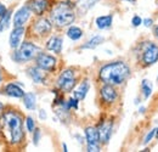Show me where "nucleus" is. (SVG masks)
<instances>
[{
    "label": "nucleus",
    "instance_id": "f257e3e1",
    "mask_svg": "<svg viewBox=\"0 0 158 152\" xmlns=\"http://www.w3.org/2000/svg\"><path fill=\"white\" fill-rule=\"evenodd\" d=\"M2 130L11 145H19L22 142L24 132L21 114L15 110H7L2 116Z\"/></svg>",
    "mask_w": 158,
    "mask_h": 152
},
{
    "label": "nucleus",
    "instance_id": "f03ea898",
    "mask_svg": "<svg viewBox=\"0 0 158 152\" xmlns=\"http://www.w3.org/2000/svg\"><path fill=\"white\" fill-rule=\"evenodd\" d=\"M130 76L129 66L123 61H114L101 67L99 72L100 80L103 84H110L113 87L122 85Z\"/></svg>",
    "mask_w": 158,
    "mask_h": 152
},
{
    "label": "nucleus",
    "instance_id": "7ed1b4c3",
    "mask_svg": "<svg viewBox=\"0 0 158 152\" xmlns=\"http://www.w3.org/2000/svg\"><path fill=\"white\" fill-rule=\"evenodd\" d=\"M50 19L51 23L60 28L71 26L76 19L74 5L71 1H62L56 4L51 10Z\"/></svg>",
    "mask_w": 158,
    "mask_h": 152
},
{
    "label": "nucleus",
    "instance_id": "20e7f679",
    "mask_svg": "<svg viewBox=\"0 0 158 152\" xmlns=\"http://www.w3.org/2000/svg\"><path fill=\"white\" fill-rule=\"evenodd\" d=\"M40 53V49L34 45L31 41H24L22 43L20 49L15 53L14 55V60H16L17 62H26V61H31Z\"/></svg>",
    "mask_w": 158,
    "mask_h": 152
},
{
    "label": "nucleus",
    "instance_id": "39448f33",
    "mask_svg": "<svg viewBox=\"0 0 158 152\" xmlns=\"http://www.w3.org/2000/svg\"><path fill=\"white\" fill-rule=\"evenodd\" d=\"M76 74H74V71L68 68V70H64L61 74H60L59 79H57V87L62 91L64 93H69L73 90V88L76 87Z\"/></svg>",
    "mask_w": 158,
    "mask_h": 152
},
{
    "label": "nucleus",
    "instance_id": "423d86ee",
    "mask_svg": "<svg viewBox=\"0 0 158 152\" xmlns=\"http://www.w3.org/2000/svg\"><path fill=\"white\" fill-rule=\"evenodd\" d=\"M145 48L142 50V56H141V61L145 66H151L153 63H156L158 61V45L146 41Z\"/></svg>",
    "mask_w": 158,
    "mask_h": 152
},
{
    "label": "nucleus",
    "instance_id": "0eeeda50",
    "mask_svg": "<svg viewBox=\"0 0 158 152\" xmlns=\"http://www.w3.org/2000/svg\"><path fill=\"white\" fill-rule=\"evenodd\" d=\"M85 139H86V145L89 152H98L100 151V136L99 130L95 127H88L85 129Z\"/></svg>",
    "mask_w": 158,
    "mask_h": 152
},
{
    "label": "nucleus",
    "instance_id": "6e6552de",
    "mask_svg": "<svg viewBox=\"0 0 158 152\" xmlns=\"http://www.w3.org/2000/svg\"><path fill=\"white\" fill-rule=\"evenodd\" d=\"M35 61H37V66L45 72H54L57 63V60L55 57L45 53H39L35 57Z\"/></svg>",
    "mask_w": 158,
    "mask_h": 152
},
{
    "label": "nucleus",
    "instance_id": "1a4fd4ad",
    "mask_svg": "<svg viewBox=\"0 0 158 152\" xmlns=\"http://www.w3.org/2000/svg\"><path fill=\"white\" fill-rule=\"evenodd\" d=\"M52 29V23L48 19H38L32 24V32L38 37H45L48 36Z\"/></svg>",
    "mask_w": 158,
    "mask_h": 152
},
{
    "label": "nucleus",
    "instance_id": "9d476101",
    "mask_svg": "<svg viewBox=\"0 0 158 152\" xmlns=\"http://www.w3.org/2000/svg\"><path fill=\"white\" fill-rule=\"evenodd\" d=\"M100 96H101V100L107 103V105H112L117 101L118 99V93L117 90L114 89L113 85H110V84H105L101 89H100Z\"/></svg>",
    "mask_w": 158,
    "mask_h": 152
},
{
    "label": "nucleus",
    "instance_id": "9b49d317",
    "mask_svg": "<svg viewBox=\"0 0 158 152\" xmlns=\"http://www.w3.org/2000/svg\"><path fill=\"white\" fill-rule=\"evenodd\" d=\"M50 6V0H28L27 7L37 16H43Z\"/></svg>",
    "mask_w": 158,
    "mask_h": 152
},
{
    "label": "nucleus",
    "instance_id": "f8f14e48",
    "mask_svg": "<svg viewBox=\"0 0 158 152\" xmlns=\"http://www.w3.org/2000/svg\"><path fill=\"white\" fill-rule=\"evenodd\" d=\"M31 17V10L26 6H22L20 10L15 14V17H14V27L17 28V27H24V24L27 23V21Z\"/></svg>",
    "mask_w": 158,
    "mask_h": 152
},
{
    "label": "nucleus",
    "instance_id": "ddd939ff",
    "mask_svg": "<svg viewBox=\"0 0 158 152\" xmlns=\"http://www.w3.org/2000/svg\"><path fill=\"white\" fill-rule=\"evenodd\" d=\"M112 129H113V122L108 120V122H103L99 128V136H100V142L101 144H107L111 139L112 135Z\"/></svg>",
    "mask_w": 158,
    "mask_h": 152
},
{
    "label": "nucleus",
    "instance_id": "4468645a",
    "mask_svg": "<svg viewBox=\"0 0 158 152\" xmlns=\"http://www.w3.org/2000/svg\"><path fill=\"white\" fill-rule=\"evenodd\" d=\"M24 33H26L24 27H17V28L14 27V31H12L11 34H10V46H11L12 49H17V48L20 46Z\"/></svg>",
    "mask_w": 158,
    "mask_h": 152
},
{
    "label": "nucleus",
    "instance_id": "2eb2a0df",
    "mask_svg": "<svg viewBox=\"0 0 158 152\" xmlns=\"http://www.w3.org/2000/svg\"><path fill=\"white\" fill-rule=\"evenodd\" d=\"M4 93L10 97H15V99H21L24 95V91L22 90V88H20L16 83H9L5 85L4 88Z\"/></svg>",
    "mask_w": 158,
    "mask_h": 152
},
{
    "label": "nucleus",
    "instance_id": "dca6fc26",
    "mask_svg": "<svg viewBox=\"0 0 158 152\" xmlns=\"http://www.w3.org/2000/svg\"><path fill=\"white\" fill-rule=\"evenodd\" d=\"M89 88H90V84H89V80H83L80 84H79V87L73 91V95L74 97L80 101V100H84L85 99V96L88 94V91H89Z\"/></svg>",
    "mask_w": 158,
    "mask_h": 152
},
{
    "label": "nucleus",
    "instance_id": "f3484780",
    "mask_svg": "<svg viewBox=\"0 0 158 152\" xmlns=\"http://www.w3.org/2000/svg\"><path fill=\"white\" fill-rule=\"evenodd\" d=\"M46 49L54 51L55 54H60L62 50V38L61 37H51L46 43Z\"/></svg>",
    "mask_w": 158,
    "mask_h": 152
},
{
    "label": "nucleus",
    "instance_id": "a211bd4d",
    "mask_svg": "<svg viewBox=\"0 0 158 152\" xmlns=\"http://www.w3.org/2000/svg\"><path fill=\"white\" fill-rule=\"evenodd\" d=\"M28 74L33 79L34 83H44V80H45V74H44L43 70L39 68V67L28 68Z\"/></svg>",
    "mask_w": 158,
    "mask_h": 152
},
{
    "label": "nucleus",
    "instance_id": "6ab92c4d",
    "mask_svg": "<svg viewBox=\"0 0 158 152\" xmlns=\"http://www.w3.org/2000/svg\"><path fill=\"white\" fill-rule=\"evenodd\" d=\"M112 22H113V16L112 15L100 16L95 21V23H96L99 29H107V28H110L112 26Z\"/></svg>",
    "mask_w": 158,
    "mask_h": 152
},
{
    "label": "nucleus",
    "instance_id": "aec40b11",
    "mask_svg": "<svg viewBox=\"0 0 158 152\" xmlns=\"http://www.w3.org/2000/svg\"><path fill=\"white\" fill-rule=\"evenodd\" d=\"M23 105L28 110H34L37 106V96L33 93H27L23 95Z\"/></svg>",
    "mask_w": 158,
    "mask_h": 152
},
{
    "label": "nucleus",
    "instance_id": "412c9836",
    "mask_svg": "<svg viewBox=\"0 0 158 152\" xmlns=\"http://www.w3.org/2000/svg\"><path fill=\"white\" fill-rule=\"evenodd\" d=\"M99 0H78L77 1V7L80 12H86L88 10H90Z\"/></svg>",
    "mask_w": 158,
    "mask_h": 152
},
{
    "label": "nucleus",
    "instance_id": "4be33fe9",
    "mask_svg": "<svg viewBox=\"0 0 158 152\" xmlns=\"http://www.w3.org/2000/svg\"><path fill=\"white\" fill-rule=\"evenodd\" d=\"M103 37H101V36H95V37H93V38L90 39L86 44H84V45H81V49H95L96 46H99L101 43H103Z\"/></svg>",
    "mask_w": 158,
    "mask_h": 152
},
{
    "label": "nucleus",
    "instance_id": "5701e85b",
    "mask_svg": "<svg viewBox=\"0 0 158 152\" xmlns=\"http://www.w3.org/2000/svg\"><path fill=\"white\" fill-rule=\"evenodd\" d=\"M67 36H68V38L72 39V40H79L83 37V31L79 27L71 26L68 28V31H67Z\"/></svg>",
    "mask_w": 158,
    "mask_h": 152
},
{
    "label": "nucleus",
    "instance_id": "b1692460",
    "mask_svg": "<svg viewBox=\"0 0 158 152\" xmlns=\"http://www.w3.org/2000/svg\"><path fill=\"white\" fill-rule=\"evenodd\" d=\"M141 91L145 99H148L152 94V84L148 79H143L141 83Z\"/></svg>",
    "mask_w": 158,
    "mask_h": 152
},
{
    "label": "nucleus",
    "instance_id": "393cba45",
    "mask_svg": "<svg viewBox=\"0 0 158 152\" xmlns=\"http://www.w3.org/2000/svg\"><path fill=\"white\" fill-rule=\"evenodd\" d=\"M10 17H11V11H6V14L4 16L0 17V32H2L4 29H6L9 27V22H10Z\"/></svg>",
    "mask_w": 158,
    "mask_h": 152
},
{
    "label": "nucleus",
    "instance_id": "a878e982",
    "mask_svg": "<svg viewBox=\"0 0 158 152\" xmlns=\"http://www.w3.org/2000/svg\"><path fill=\"white\" fill-rule=\"evenodd\" d=\"M26 127H27V130L33 133L34 129H35V123H34V119L32 117H27V120H26Z\"/></svg>",
    "mask_w": 158,
    "mask_h": 152
},
{
    "label": "nucleus",
    "instance_id": "bb28decb",
    "mask_svg": "<svg viewBox=\"0 0 158 152\" xmlns=\"http://www.w3.org/2000/svg\"><path fill=\"white\" fill-rule=\"evenodd\" d=\"M155 135H156V128L155 129H152L150 133L146 135V137H145V140H143V145H146V144H148L153 137H155Z\"/></svg>",
    "mask_w": 158,
    "mask_h": 152
},
{
    "label": "nucleus",
    "instance_id": "cd10ccee",
    "mask_svg": "<svg viewBox=\"0 0 158 152\" xmlns=\"http://www.w3.org/2000/svg\"><path fill=\"white\" fill-rule=\"evenodd\" d=\"M40 139V130L39 129H34V135H33V142L34 145H38Z\"/></svg>",
    "mask_w": 158,
    "mask_h": 152
},
{
    "label": "nucleus",
    "instance_id": "c85d7f7f",
    "mask_svg": "<svg viewBox=\"0 0 158 152\" xmlns=\"http://www.w3.org/2000/svg\"><path fill=\"white\" fill-rule=\"evenodd\" d=\"M131 23H133L134 27H139L142 23V19H141V17H139V16H134L133 19H131Z\"/></svg>",
    "mask_w": 158,
    "mask_h": 152
},
{
    "label": "nucleus",
    "instance_id": "c756f323",
    "mask_svg": "<svg viewBox=\"0 0 158 152\" xmlns=\"http://www.w3.org/2000/svg\"><path fill=\"white\" fill-rule=\"evenodd\" d=\"M142 23L145 24V27H151L153 24V19H145L142 21Z\"/></svg>",
    "mask_w": 158,
    "mask_h": 152
},
{
    "label": "nucleus",
    "instance_id": "7c9ffc66",
    "mask_svg": "<svg viewBox=\"0 0 158 152\" xmlns=\"http://www.w3.org/2000/svg\"><path fill=\"white\" fill-rule=\"evenodd\" d=\"M6 11H7L6 6H5V5H2V4L0 2V17H1V16H4V15L6 14Z\"/></svg>",
    "mask_w": 158,
    "mask_h": 152
},
{
    "label": "nucleus",
    "instance_id": "2f4dec72",
    "mask_svg": "<svg viewBox=\"0 0 158 152\" xmlns=\"http://www.w3.org/2000/svg\"><path fill=\"white\" fill-rule=\"evenodd\" d=\"M40 118H41V119H45V118H46V113H45V112H44V110H40Z\"/></svg>",
    "mask_w": 158,
    "mask_h": 152
},
{
    "label": "nucleus",
    "instance_id": "473e14b6",
    "mask_svg": "<svg viewBox=\"0 0 158 152\" xmlns=\"http://www.w3.org/2000/svg\"><path fill=\"white\" fill-rule=\"evenodd\" d=\"M4 108H5L4 103H1V102H0V117L2 116V113H4Z\"/></svg>",
    "mask_w": 158,
    "mask_h": 152
},
{
    "label": "nucleus",
    "instance_id": "72a5a7b5",
    "mask_svg": "<svg viewBox=\"0 0 158 152\" xmlns=\"http://www.w3.org/2000/svg\"><path fill=\"white\" fill-rule=\"evenodd\" d=\"M155 36L158 38V26H156V28H155Z\"/></svg>",
    "mask_w": 158,
    "mask_h": 152
},
{
    "label": "nucleus",
    "instance_id": "f704fd0d",
    "mask_svg": "<svg viewBox=\"0 0 158 152\" xmlns=\"http://www.w3.org/2000/svg\"><path fill=\"white\" fill-rule=\"evenodd\" d=\"M145 111H146V108H145V107H140V112H141V113H143Z\"/></svg>",
    "mask_w": 158,
    "mask_h": 152
},
{
    "label": "nucleus",
    "instance_id": "c9c22d12",
    "mask_svg": "<svg viewBox=\"0 0 158 152\" xmlns=\"http://www.w3.org/2000/svg\"><path fill=\"white\" fill-rule=\"evenodd\" d=\"M63 151H68V150H67V146H66L64 144H63Z\"/></svg>",
    "mask_w": 158,
    "mask_h": 152
},
{
    "label": "nucleus",
    "instance_id": "e433bc0d",
    "mask_svg": "<svg viewBox=\"0 0 158 152\" xmlns=\"http://www.w3.org/2000/svg\"><path fill=\"white\" fill-rule=\"evenodd\" d=\"M156 137L158 139V128H156Z\"/></svg>",
    "mask_w": 158,
    "mask_h": 152
},
{
    "label": "nucleus",
    "instance_id": "4c0bfd02",
    "mask_svg": "<svg viewBox=\"0 0 158 152\" xmlns=\"http://www.w3.org/2000/svg\"><path fill=\"white\" fill-rule=\"evenodd\" d=\"M123 1H131V2H133V1H135V0H123Z\"/></svg>",
    "mask_w": 158,
    "mask_h": 152
},
{
    "label": "nucleus",
    "instance_id": "58836bf2",
    "mask_svg": "<svg viewBox=\"0 0 158 152\" xmlns=\"http://www.w3.org/2000/svg\"><path fill=\"white\" fill-rule=\"evenodd\" d=\"M0 82H1V74H0Z\"/></svg>",
    "mask_w": 158,
    "mask_h": 152
}]
</instances>
